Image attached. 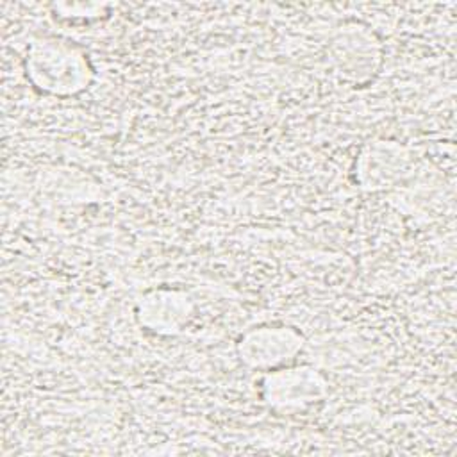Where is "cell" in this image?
<instances>
[{"instance_id":"cell-1","label":"cell","mask_w":457,"mask_h":457,"mask_svg":"<svg viewBox=\"0 0 457 457\" xmlns=\"http://www.w3.org/2000/svg\"><path fill=\"white\" fill-rule=\"evenodd\" d=\"M23 68L34 89L55 98L80 95L95 79L86 50L57 37L34 39L27 46Z\"/></svg>"},{"instance_id":"cell-2","label":"cell","mask_w":457,"mask_h":457,"mask_svg":"<svg viewBox=\"0 0 457 457\" xmlns=\"http://www.w3.org/2000/svg\"><path fill=\"white\" fill-rule=\"evenodd\" d=\"M384 48L370 25L345 20L327 37V57L332 71L346 84L362 86L370 82L380 64Z\"/></svg>"},{"instance_id":"cell-3","label":"cell","mask_w":457,"mask_h":457,"mask_svg":"<svg viewBox=\"0 0 457 457\" xmlns=\"http://www.w3.org/2000/svg\"><path fill=\"white\" fill-rule=\"evenodd\" d=\"M328 378L312 364H286L264 371L261 378L262 402L277 411H303L328 396Z\"/></svg>"},{"instance_id":"cell-4","label":"cell","mask_w":457,"mask_h":457,"mask_svg":"<svg viewBox=\"0 0 457 457\" xmlns=\"http://www.w3.org/2000/svg\"><path fill=\"white\" fill-rule=\"evenodd\" d=\"M303 346L305 337L296 327L266 323L245 330L236 352L243 366L264 373L291 364Z\"/></svg>"},{"instance_id":"cell-5","label":"cell","mask_w":457,"mask_h":457,"mask_svg":"<svg viewBox=\"0 0 457 457\" xmlns=\"http://www.w3.org/2000/svg\"><path fill=\"white\" fill-rule=\"evenodd\" d=\"M411 170V152L405 145L377 139L361 146L353 164V180L362 191L375 193L393 187Z\"/></svg>"},{"instance_id":"cell-6","label":"cell","mask_w":457,"mask_h":457,"mask_svg":"<svg viewBox=\"0 0 457 457\" xmlns=\"http://www.w3.org/2000/svg\"><path fill=\"white\" fill-rule=\"evenodd\" d=\"M195 303L189 295L175 287H155L143 293L136 303L141 327L159 336L179 334L193 318Z\"/></svg>"}]
</instances>
